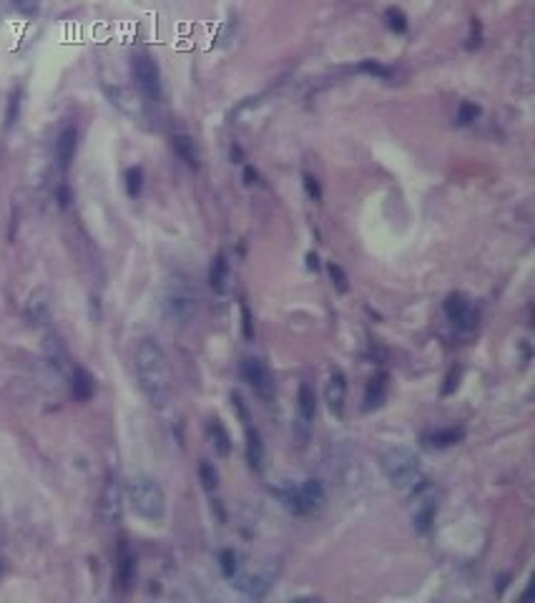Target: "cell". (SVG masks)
<instances>
[{
    "label": "cell",
    "mask_w": 535,
    "mask_h": 603,
    "mask_svg": "<svg viewBox=\"0 0 535 603\" xmlns=\"http://www.w3.org/2000/svg\"><path fill=\"white\" fill-rule=\"evenodd\" d=\"M133 365H136V377H139L141 390L148 398V402L163 407L174 392L171 362L163 352V347L151 337L139 339L136 352H133Z\"/></svg>",
    "instance_id": "obj_1"
},
{
    "label": "cell",
    "mask_w": 535,
    "mask_h": 603,
    "mask_svg": "<svg viewBox=\"0 0 535 603\" xmlns=\"http://www.w3.org/2000/svg\"><path fill=\"white\" fill-rule=\"evenodd\" d=\"M126 498L131 503L133 513L148 523H161L166 518V495L161 486L148 475H133L126 483Z\"/></svg>",
    "instance_id": "obj_2"
},
{
    "label": "cell",
    "mask_w": 535,
    "mask_h": 603,
    "mask_svg": "<svg viewBox=\"0 0 535 603\" xmlns=\"http://www.w3.org/2000/svg\"><path fill=\"white\" fill-rule=\"evenodd\" d=\"M382 470L395 488H410L420 478V457L410 448H392L382 457Z\"/></svg>",
    "instance_id": "obj_3"
},
{
    "label": "cell",
    "mask_w": 535,
    "mask_h": 603,
    "mask_svg": "<svg viewBox=\"0 0 535 603\" xmlns=\"http://www.w3.org/2000/svg\"><path fill=\"white\" fill-rule=\"evenodd\" d=\"M198 309V295L186 280H171L163 295V312L169 319L179 324H186L196 317Z\"/></svg>",
    "instance_id": "obj_4"
},
{
    "label": "cell",
    "mask_w": 535,
    "mask_h": 603,
    "mask_svg": "<svg viewBox=\"0 0 535 603\" xmlns=\"http://www.w3.org/2000/svg\"><path fill=\"white\" fill-rule=\"evenodd\" d=\"M131 71H133V78H136V86L141 89V93H144L148 101H161V93H163L161 68H159V63H156L148 53L133 56Z\"/></svg>",
    "instance_id": "obj_5"
},
{
    "label": "cell",
    "mask_w": 535,
    "mask_h": 603,
    "mask_svg": "<svg viewBox=\"0 0 535 603\" xmlns=\"http://www.w3.org/2000/svg\"><path fill=\"white\" fill-rule=\"evenodd\" d=\"M242 377L244 383L249 385L251 390L257 392L262 400H274V377H271L269 367L257 357H247L242 362Z\"/></svg>",
    "instance_id": "obj_6"
},
{
    "label": "cell",
    "mask_w": 535,
    "mask_h": 603,
    "mask_svg": "<svg viewBox=\"0 0 535 603\" xmlns=\"http://www.w3.org/2000/svg\"><path fill=\"white\" fill-rule=\"evenodd\" d=\"M121 510H124V488L116 475H109L103 483L101 498H98V515L106 525H113L121 521Z\"/></svg>",
    "instance_id": "obj_7"
},
{
    "label": "cell",
    "mask_w": 535,
    "mask_h": 603,
    "mask_svg": "<svg viewBox=\"0 0 535 603\" xmlns=\"http://www.w3.org/2000/svg\"><path fill=\"white\" fill-rule=\"evenodd\" d=\"M445 315L447 319L462 332H473L477 327V312L473 309L468 299L462 295H450L445 299Z\"/></svg>",
    "instance_id": "obj_8"
},
{
    "label": "cell",
    "mask_w": 535,
    "mask_h": 603,
    "mask_svg": "<svg viewBox=\"0 0 535 603\" xmlns=\"http://www.w3.org/2000/svg\"><path fill=\"white\" fill-rule=\"evenodd\" d=\"M76 148H78V128L76 126H66L56 139V163L60 171H68L73 163Z\"/></svg>",
    "instance_id": "obj_9"
},
{
    "label": "cell",
    "mask_w": 535,
    "mask_h": 603,
    "mask_svg": "<svg viewBox=\"0 0 535 603\" xmlns=\"http://www.w3.org/2000/svg\"><path fill=\"white\" fill-rule=\"evenodd\" d=\"M435 518H437V498L435 495H420L418 505L412 510V525L418 533H430Z\"/></svg>",
    "instance_id": "obj_10"
},
{
    "label": "cell",
    "mask_w": 535,
    "mask_h": 603,
    "mask_svg": "<svg viewBox=\"0 0 535 603\" xmlns=\"http://www.w3.org/2000/svg\"><path fill=\"white\" fill-rule=\"evenodd\" d=\"M324 398H327V405H330V412L334 418H342L345 415V400H347V377L342 372H334L327 383V390H324Z\"/></svg>",
    "instance_id": "obj_11"
},
{
    "label": "cell",
    "mask_w": 535,
    "mask_h": 603,
    "mask_svg": "<svg viewBox=\"0 0 535 603\" xmlns=\"http://www.w3.org/2000/svg\"><path fill=\"white\" fill-rule=\"evenodd\" d=\"M299 501H301V510H304V513H317V510H322L324 503H327L324 486L315 478L304 480V483L299 486Z\"/></svg>",
    "instance_id": "obj_12"
},
{
    "label": "cell",
    "mask_w": 535,
    "mask_h": 603,
    "mask_svg": "<svg viewBox=\"0 0 535 603\" xmlns=\"http://www.w3.org/2000/svg\"><path fill=\"white\" fill-rule=\"evenodd\" d=\"M387 392H389V375L387 372H377V375L367 383V390H365V410L372 412V410H380L385 400H387Z\"/></svg>",
    "instance_id": "obj_13"
},
{
    "label": "cell",
    "mask_w": 535,
    "mask_h": 603,
    "mask_svg": "<svg viewBox=\"0 0 535 603\" xmlns=\"http://www.w3.org/2000/svg\"><path fill=\"white\" fill-rule=\"evenodd\" d=\"M71 392H73V398L78 402H89L91 398L95 395V380L86 367H73L71 372Z\"/></svg>",
    "instance_id": "obj_14"
},
{
    "label": "cell",
    "mask_w": 535,
    "mask_h": 603,
    "mask_svg": "<svg viewBox=\"0 0 535 603\" xmlns=\"http://www.w3.org/2000/svg\"><path fill=\"white\" fill-rule=\"evenodd\" d=\"M133 578H136V556L128 551V545L121 543V548H118V558H116V581L121 583V589L128 591L131 589Z\"/></svg>",
    "instance_id": "obj_15"
},
{
    "label": "cell",
    "mask_w": 535,
    "mask_h": 603,
    "mask_svg": "<svg viewBox=\"0 0 535 603\" xmlns=\"http://www.w3.org/2000/svg\"><path fill=\"white\" fill-rule=\"evenodd\" d=\"M171 146H174V154L181 159L189 169L196 171L198 166H201V161H198V148H196V141L191 139V136H186V133H177L174 139H171Z\"/></svg>",
    "instance_id": "obj_16"
},
{
    "label": "cell",
    "mask_w": 535,
    "mask_h": 603,
    "mask_svg": "<svg viewBox=\"0 0 535 603\" xmlns=\"http://www.w3.org/2000/svg\"><path fill=\"white\" fill-rule=\"evenodd\" d=\"M45 360H48V365H51L58 375H63L68 369V352H66V347H63V342H60V337H56V334H48L45 337Z\"/></svg>",
    "instance_id": "obj_17"
},
{
    "label": "cell",
    "mask_w": 535,
    "mask_h": 603,
    "mask_svg": "<svg viewBox=\"0 0 535 603\" xmlns=\"http://www.w3.org/2000/svg\"><path fill=\"white\" fill-rule=\"evenodd\" d=\"M229 284V262L224 254H216L209 266V287L216 292V295H224Z\"/></svg>",
    "instance_id": "obj_18"
},
{
    "label": "cell",
    "mask_w": 535,
    "mask_h": 603,
    "mask_svg": "<svg viewBox=\"0 0 535 603\" xmlns=\"http://www.w3.org/2000/svg\"><path fill=\"white\" fill-rule=\"evenodd\" d=\"M247 463L259 470L262 463H264V442H262V435H259L257 427L247 425Z\"/></svg>",
    "instance_id": "obj_19"
},
{
    "label": "cell",
    "mask_w": 535,
    "mask_h": 603,
    "mask_svg": "<svg viewBox=\"0 0 535 603\" xmlns=\"http://www.w3.org/2000/svg\"><path fill=\"white\" fill-rule=\"evenodd\" d=\"M209 435H212L214 450H216L221 457L231 455V437H229V430L224 427V422H221L219 418L212 420V425H209Z\"/></svg>",
    "instance_id": "obj_20"
},
{
    "label": "cell",
    "mask_w": 535,
    "mask_h": 603,
    "mask_svg": "<svg viewBox=\"0 0 535 603\" xmlns=\"http://www.w3.org/2000/svg\"><path fill=\"white\" fill-rule=\"evenodd\" d=\"M465 437V430L462 427H445V430H437V433L430 435V445L433 448H450V445H457Z\"/></svg>",
    "instance_id": "obj_21"
},
{
    "label": "cell",
    "mask_w": 535,
    "mask_h": 603,
    "mask_svg": "<svg viewBox=\"0 0 535 603\" xmlns=\"http://www.w3.org/2000/svg\"><path fill=\"white\" fill-rule=\"evenodd\" d=\"M299 415L304 422L315 420V415H317V395L309 385H301L299 387Z\"/></svg>",
    "instance_id": "obj_22"
},
{
    "label": "cell",
    "mask_w": 535,
    "mask_h": 603,
    "mask_svg": "<svg viewBox=\"0 0 535 603\" xmlns=\"http://www.w3.org/2000/svg\"><path fill=\"white\" fill-rule=\"evenodd\" d=\"M126 192L131 199H139L144 192V169L141 166H131L126 169Z\"/></svg>",
    "instance_id": "obj_23"
},
{
    "label": "cell",
    "mask_w": 535,
    "mask_h": 603,
    "mask_svg": "<svg viewBox=\"0 0 535 603\" xmlns=\"http://www.w3.org/2000/svg\"><path fill=\"white\" fill-rule=\"evenodd\" d=\"M219 568H221V573H224V578H234V576L239 573V556H236L234 548H224V551L219 553Z\"/></svg>",
    "instance_id": "obj_24"
},
{
    "label": "cell",
    "mask_w": 535,
    "mask_h": 603,
    "mask_svg": "<svg viewBox=\"0 0 535 603\" xmlns=\"http://www.w3.org/2000/svg\"><path fill=\"white\" fill-rule=\"evenodd\" d=\"M21 106H23V91L18 89L10 93V101H8V111H5V128L8 131L18 124V118H21Z\"/></svg>",
    "instance_id": "obj_25"
},
{
    "label": "cell",
    "mask_w": 535,
    "mask_h": 603,
    "mask_svg": "<svg viewBox=\"0 0 535 603\" xmlns=\"http://www.w3.org/2000/svg\"><path fill=\"white\" fill-rule=\"evenodd\" d=\"M357 68L362 73L372 76V78H380V81H387L389 76H392V68H387L385 63H380V60H362Z\"/></svg>",
    "instance_id": "obj_26"
},
{
    "label": "cell",
    "mask_w": 535,
    "mask_h": 603,
    "mask_svg": "<svg viewBox=\"0 0 535 603\" xmlns=\"http://www.w3.org/2000/svg\"><path fill=\"white\" fill-rule=\"evenodd\" d=\"M279 498H282V503H284V508L289 510V513L294 515H301L304 510H301V501H299V488H284V490H279Z\"/></svg>",
    "instance_id": "obj_27"
},
{
    "label": "cell",
    "mask_w": 535,
    "mask_h": 603,
    "mask_svg": "<svg viewBox=\"0 0 535 603\" xmlns=\"http://www.w3.org/2000/svg\"><path fill=\"white\" fill-rule=\"evenodd\" d=\"M457 126H470L475 124L477 118H480V106L477 103H470V101H462L460 109H457Z\"/></svg>",
    "instance_id": "obj_28"
},
{
    "label": "cell",
    "mask_w": 535,
    "mask_h": 603,
    "mask_svg": "<svg viewBox=\"0 0 535 603\" xmlns=\"http://www.w3.org/2000/svg\"><path fill=\"white\" fill-rule=\"evenodd\" d=\"M385 21H387V28L392 33H405L407 30V15L400 10V8H387V13H385Z\"/></svg>",
    "instance_id": "obj_29"
},
{
    "label": "cell",
    "mask_w": 535,
    "mask_h": 603,
    "mask_svg": "<svg viewBox=\"0 0 535 603\" xmlns=\"http://www.w3.org/2000/svg\"><path fill=\"white\" fill-rule=\"evenodd\" d=\"M198 480H201V486H204L209 493L219 488V473H216V468H214L212 463L198 465Z\"/></svg>",
    "instance_id": "obj_30"
},
{
    "label": "cell",
    "mask_w": 535,
    "mask_h": 603,
    "mask_svg": "<svg viewBox=\"0 0 535 603\" xmlns=\"http://www.w3.org/2000/svg\"><path fill=\"white\" fill-rule=\"evenodd\" d=\"M327 272H330V280H332V284H334V289H337V292H342V295H345V292H350V280H347V274H345V269H342V266L334 264V262H330V264H327Z\"/></svg>",
    "instance_id": "obj_31"
},
{
    "label": "cell",
    "mask_w": 535,
    "mask_h": 603,
    "mask_svg": "<svg viewBox=\"0 0 535 603\" xmlns=\"http://www.w3.org/2000/svg\"><path fill=\"white\" fill-rule=\"evenodd\" d=\"M48 302H41V297H30V304H28V315L30 319H36V322H43V319H48Z\"/></svg>",
    "instance_id": "obj_32"
},
{
    "label": "cell",
    "mask_w": 535,
    "mask_h": 603,
    "mask_svg": "<svg viewBox=\"0 0 535 603\" xmlns=\"http://www.w3.org/2000/svg\"><path fill=\"white\" fill-rule=\"evenodd\" d=\"M304 189H307L309 199L315 201V204H322V184H319V179L312 177V174H304Z\"/></svg>",
    "instance_id": "obj_33"
},
{
    "label": "cell",
    "mask_w": 535,
    "mask_h": 603,
    "mask_svg": "<svg viewBox=\"0 0 535 603\" xmlns=\"http://www.w3.org/2000/svg\"><path fill=\"white\" fill-rule=\"evenodd\" d=\"M460 377H462V367L450 369V375H447V380H445V387H442V398H450V395L460 387Z\"/></svg>",
    "instance_id": "obj_34"
},
{
    "label": "cell",
    "mask_w": 535,
    "mask_h": 603,
    "mask_svg": "<svg viewBox=\"0 0 535 603\" xmlns=\"http://www.w3.org/2000/svg\"><path fill=\"white\" fill-rule=\"evenodd\" d=\"M13 3V8L18 10L21 15H36L38 13V8H41V0H10Z\"/></svg>",
    "instance_id": "obj_35"
},
{
    "label": "cell",
    "mask_w": 535,
    "mask_h": 603,
    "mask_svg": "<svg viewBox=\"0 0 535 603\" xmlns=\"http://www.w3.org/2000/svg\"><path fill=\"white\" fill-rule=\"evenodd\" d=\"M56 201H58L60 209H68V206H71V201H73V192H71V186L60 184L58 189H56Z\"/></svg>",
    "instance_id": "obj_36"
},
{
    "label": "cell",
    "mask_w": 535,
    "mask_h": 603,
    "mask_svg": "<svg viewBox=\"0 0 535 603\" xmlns=\"http://www.w3.org/2000/svg\"><path fill=\"white\" fill-rule=\"evenodd\" d=\"M242 327H244V337L254 339V322H251V312L247 304H242Z\"/></svg>",
    "instance_id": "obj_37"
},
{
    "label": "cell",
    "mask_w": 535,
    "mask_h": 603,
    "mask_svg": "<svg viewBox=\"0 0 535 603\" xmlns=\"http://www.w3.org/2000/svg\"><path fill=\"white\" fill-rule=\"evenodd\" d=\"M231 402H234V407H236V412H239V418H242L244 425H249V412H247V405H244L239 392H231Z\"/></svg>",
    "instance_id": "obj_38"
},
{
    "label": "cell",
    "mask_w": 535,
    "mask_h": 603,
    "mask_svg": "<svg viewBox=\"0 0 535 603\" xmlns=\"http://www.w3.org/2000/svg\"><path fill=\"white\" fill-rule=\"evenodd\" d=\"M244 184L247 186L259 184V171L254 169V166H244Z\"/></svg>",
    "instance_id": "obj_39"
},
{
    "label": "cell",
    "mask_w": 535,
    "mask_h": 603,
    "mask_svg": "<svg viewBox=\"0 0 535 603\" xmlns=\"http://www.w3.org/2000/svg\"><path fill=\"white\" fill-rule=\"evenodd\" d=\"M477 45H480V23L473 21V36H470L468 48H470V51H473V48H477Z\"/></svg>",
    "instance_id": "obj_40"
},
{
    "label": "cell",
    "mask_w": 535,
    "mask_h": 603,
    "mask_svg": "<svg viewBox=\"0 0 535 603\" xmlns=\"http://www.w3.org/2000/svg\"><path fill=\"white\" fill-rule=\"evenodd\" d=\"M307 269H315V272L319 269V257H317L315 251H309L307 254Z\"/></svg>",
    "instance_id": "obj_41"
}]
</instances>
